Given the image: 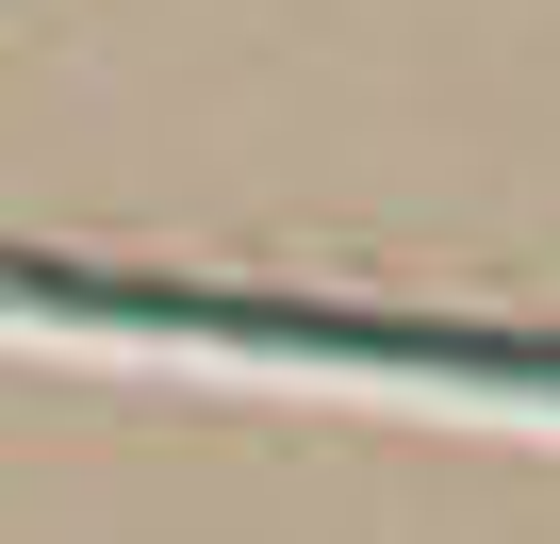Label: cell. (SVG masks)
Segmentation results:
<instances>
[{
  "label": "cell",
  "instance_id": "obj_1",
  "mask_svg": "<svg viewBox=\"0 0 560 544\" xmlns=\"http://www.w3.org/2000/svg\"><path fill=\"white\" fill-rule=\"evenodd\" d=\"M0 314L149 331V347H264V363H363V380H462V396H560V331L330 314V298H198V281H100V264H34V247H0Z\"/></svg>",
  "mask_w": 560,
  "mask_h": 544
}]
</instances>
